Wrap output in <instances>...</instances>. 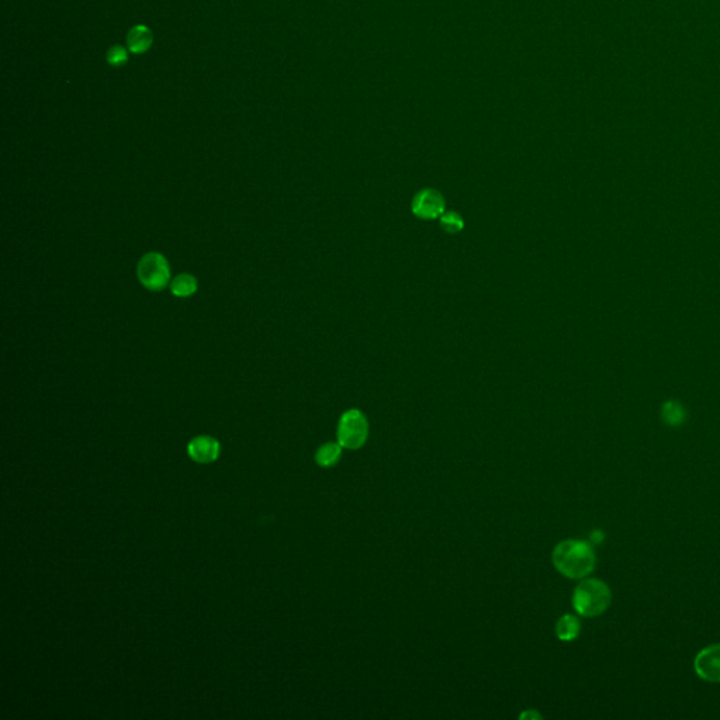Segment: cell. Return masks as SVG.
Here are the masks:
<instances>
[{
  "instance_id": "cell-1",
  "label": "cell",
  "mask_w": 720,
  "mask_h": 720,
  "mask_svg": "<svg viewBox=\"0 0 720 720\" xmlns=\"http://www.w3.org/2000/svg\"><path fill=\"white\" fill-rule=\"evenodd\" d=\"M556 570L567 578L579 579L591 574L596 564L592 546L585 540L569 539L560 542L552 555Z\"/></svg>"
},
{
  "instance_id": "cell-2",
  "label": "cell",
  "mask_w": 720,
  "mask_h": 720,
  "mask_svg": "<svg viewBox=\"0 0 720 720\" xmlns=\"http://www.w3.org/2000/svg\"><path fill=\"white\" fill-rule=\"evenodd\" d=\"M612 594L606 582L598 578L581 581L573 592V606L581 616L594 618L602 615L611 605Z\"/></svg>"
},
{
  "instance_id": "cell-3",
  "label": "cell",
  "mask_w": 720,
  "mask_h": 720,
  "mask_svg": "<svg viewBox=\"0 0 720 720\" xmlns=\"http://www.w3.org/2000/svg\"><path fill=\"white\" fill-rule=\"evenodd\" d=\"M137 276L146 290L160 291L170 283L169 262L162 253H145L137 265Z\"/></svg>"
},
{
  "instance_id": "cell-4",
  "label": "cell",
  "mask_w": 720,
  "mask_h": 720,
  "mask_svg": "<svg viewBox=\"0 0 720 720\" xmlns=\"http://www.w3.org/2000/svg\"><path fill=\"white\" fill-rule=\"evenodd\" d=\"M369 436V422L359 410L347 411L338 424V443L348 450L360 449Z\"/></svg>"
},
{
  "instance_id": "cell-5",
  "label": "cell",
  "mask_w": 720,
  "mask_h": 720,
  "mask_svg": "<svg viewBox=\"0 0 720 720\" xmlns=\"http://www.w3.org/2000/svg\"><path fill=\"white\" fill-rule=\"evenodd\" d=\"M694 668L702 680L720 682V643L702 648L694 660Z\"/></svg>"
},
{
  "instance_id": "cell-6",
  "label": "cell",
  "mask_w": 720,
  "mask_h": 720,
  "mask_svg": "<svg viewBox=\"0 0 720 720\" xmlns=\"http://www.w3.org/2000/svg\"><path fill=\"white\" fill-rule=\"evenodd\" d=\"M444 199L437 190L424 189L414 197L413 213L424 219L440 218L444 213Z\"/></svg>"
},
{
  "instance_id": "cell-7",
  "label": "cell",
  "mask_w": 720,
  "mask_h": 720,
  "mask_svg": "<svg viewBox=\"0 0 720 720\" xmlns=\"http://www.w3.org/2000/svg\"><path fill=\"white\" fill-rule=\"evenodd\" d=\"M187 453L197 463H212L219 456V443L212 436H197L187 444Z\"/></svg>"
},
{
  "instance_id": "cell-8",
  "label": "cell",
  "mask_w": 720,
  "mask_h": 720,
  "mask_svg": "<svg viewBox=\"0 0 720 720\" xmlns=\"http://www.w3.org/2000/svg\"><path fill=\"white\" fill-rule=\"evenodd\" d=\"M152 41H153L152 31L144 24H138V26L133 27L131 31L129 33V37H127L129 50L136 55H141V54L146 53L151 48Z\"/></svg>"
},
{
  "instance_id": "cell-9",
  "label": "cell",
  "mask_w": 720,
  "mask_h": 720,
  "mask_svg": "<svg viewBox=\"0 0 720 720\" xmlns=\"http://www.w3.org/2000/svg\"><path fill=\"white\" fill-rule=\"evenodd\" d=\"M581 631V623L574 615H563L556 623V635L562 642L576 640Z\"/></svg>"
},
{
  "instance_id": "cell-10",
  "label": "cell",
  "mask_w": 720,
  "mask_h": 720,
  "mask_svg": "<svg viewBox=\"0 0 720 720\" xmlns=\"http://www.w3.org/2000/svg\"><path fill=\"white\" fill-rule=\"evenodd\" d=\"M169 288L173 295L180 297V298H186V297L193 295L197 291V280L195 276H192L189 273H182V275L175 276L170 280Z\"/></svg>"
},
{
  "instance_id": "cell-11",
  "label": "cell",
  "mask_w": 720,
  "mask_h": 720,
  "mask_svg": "<svg viewBox=\"0 0 720 720\" xmlns=\"http://www.w3.org/2000/svg\"><path fill=\"white\" fill-rule=\"evenodd\" d=\"M342 446L339 443H332V442H328L325 444H322L317 453H315V462L318 466L321 467H332L335 466L341 456H342Z\"/></svg>"
},
{
  "instance_id": "cell-12",
  "label": "cell",
  "mask_w": 720,
  "mask_h": 720,
  "mask_svg": "<svg viewBox=\"0 0 720 720\" xmlns=\"http://www.w3.org/2000/svg\"><path fill=\"white\" fill-rule=\"evenodd\" d=\"M661 417L667 425L680 427L681 424H684V421L687 418V411L681 403H678L675 400H670L662 404Z\"/></svg>"
},
{
  "instance_id": "cell-13",
  "label": "cell",
  "mask_w": 720,
  "mask_h": 720,
  "mask_svg": "<svg viewBox=\"0 0 720 720\" xmlns=\"http://www.w3.org/2000/svg\"><path fill=\"white\" fill-rule=\"evenodd\" d=\"M440 225L449 234H456L463 229L464 222H463V218L460 214H457L454 212H447L440 216Z\"/></svg>"
},
{
  "instance_id": "cell-14",
  "label": "cell",
  "mask_w": 720,
  "mask_h": 720,
  "mask_svg": "<svg viewBox=\"0 0 720 720\" xmlns=\"http://www.w3.org/2000/svg\"><path fill=\"white\" fill-rule=\"evenodd\" d=\"M107 62L113 68H120L129 62V53L121 45H113L107 53Z\"/></svg>"
},
{
  "instance_id": "cell-15",
  "label": "cell",
  "mask_w": 720,
  "mask_h": 720,
  "mask_svg": "<svg viewBox=\"0 0 720 720\" xmlns=\"http://www.w3.org/2000/svg\"><path fill=\"white\" fill-rule=\"evenodd\" d=\"M528 716H533V718H540V716H539V715H538L536 712H525V714H522V715H520V718H523V719H525V718H528Z\"/></svg>"
}]
</instances>
